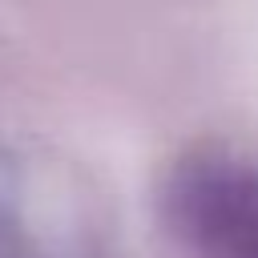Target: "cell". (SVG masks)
Listing matches in <instances>:
<instances>
[{
  "mask_svg": "<svg viewBox=\"0 0 258 258\" xmlns=\"http://www.w3.org/2000/svg\"><path fill=\"white\" fill-rule=\"evenodd\" d=\"M173 210L198 258H258V169L194 161L173 181Z\"/></svg>",
  "mask_w": 258,
  "mask_h": 258,
  "instance_id": "1",
  "label": "cell"
}]
</instances>
